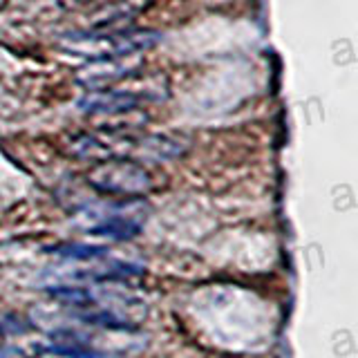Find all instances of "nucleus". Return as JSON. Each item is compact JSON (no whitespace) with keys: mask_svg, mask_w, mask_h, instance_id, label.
<instances>
[{"mask_svg":"<svg viewBox=\"0 0 358 358\" xmlns=\"http://www.w3.org/2000/svg\"><path fill=\"white\" fill-rule=\"evenodd\" d=\"M87 179L94 188L115 195H139L152 186V179L145 173V168L128 159H112L101 164L90 173Z\"/></svg>","mask_w":358,"mask_h":358,"instance_id":"nucleus-1","label":"nucleus"},{"mask_svg":"<svg viewBox=\"0 0 358 358\" xmlns=\"http://www.w3.org/2000/svg\"><path fill=\"white\" fill-rule=\"evenodd\" d=\"M67 41H85L92 43L99 50L101 59H117V56L137 54L150 50L152 45L162 41V34L148 29H132V31H117L112 36H90V34H67Z\"/></svg>","mask_w":358,"mask_h":358,"instance_id":"nucleus-2","label":"nucleus"},{"mask_svg":"<svg viewBox=\"0 0 358 358\" xmlns=\"http://www.w3.org/2000/svg\"><path fill=\"white\" fill-rule=\"evenodd\" d=\"M141 103L139 94L132 92H92L78 101V108L90 115H121V112H130Z\"/></svg>","mask_w":358,"mask_h":358,"instance_id":"nucleus-3","label":"nucleus"},{"mask_svg":"<svg viewBox=\"0 0 358 358\" xmlns=\"http://www.w3.org/2000/svg\"><path fill=\"white\" fill-rule=\"evenodd\" d=\"M92 235H103L110 240H132L141 233V224L132 217L121 215V213H112V215L103 217L99 224L90 229Z\"/></svg>","mask_w":358,"mask_h":358,"instance_id":"nucleus-4","label":"nucleus"},{"mask_svg":"<svg viewBox=\"0 0 358 358\" xmlns=\"http://www.w3.org/2000/svg\"><path fill=\"white\" fill-rule=\"evenodd\" d=\"M50 253L61 255L65 260H96V257L106 255V246H92V244H61L50 249Z\"/></svg>","mask_w":358,"mask_h":358,"instance_id":"nucleus-5","label":"nucleus"}]
</instances>
